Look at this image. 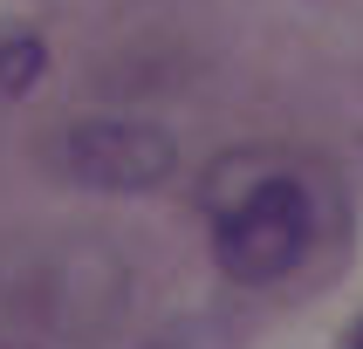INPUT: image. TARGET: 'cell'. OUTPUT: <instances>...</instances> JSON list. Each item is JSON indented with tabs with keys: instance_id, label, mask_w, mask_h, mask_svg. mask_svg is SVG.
Returning a JSON list of instances; mask_svg holds the SVG:
<instances>
[{
	"instance_id": "cell-1",
	"label": "cell",
	"mask_w": 363,
	"mask_h": 349,
	"mask_svg": "<svg viewBox=\"0 0 363 349\" xmlns=\"http://www.w3.org/2000/svg\"><path fill=\"white\" fill-rule=\"evenodd\" d=\"M302 246H308V192L288 171L254 178L213 219V261H220L226 281H247V287L281 281L288 267L302 261Z\"/></svg>"
},
{
	"instance_id": "cell-2",
	"label": "cell",
	"mask_w": 363,
	"mask_h": 349,
	"mask_svg": "<svg viewBox=\"0 0 363 349\" xmlns=\"http://www.w3.org/2000/svg\"><path fill=\"white\" fill-rule=\"evenodd\" d=\"M62 171L89 192H151L164 185V171L179 164L172 137L158 123H138V117H89V123H69L55 144Z\"/></svg>"
},
{
	"instance_id": "cell-3",
	"label": "cell",
	"mask_w": 363,
	"mask_h": 349,
	"mask_svg": "<svg viewBox=\"0 0 363 349\" xmlns=\"http://www.w3.org/2000/svg\"><path fill=\"white\" fill-rule=\"evenodd\" d=\"M41 69H48V48L35 35H7L0 41V103H21L41 82Z\"/></svg>"
},
{
	"instance_id": "cell-4",
	"label": "cell",
	"mask_w": 363,
	"mask_h": 349,
	"mask_svg": "<svg viewBox=\"0 0 363 349\" xmlns=\"http://www.w3.org/2000/svg\"><path fill=\"white\" fill-rule=\"evenodd\" d=\"M350 349H363V322H357V336H350Z\"/></svg>"
}]
</instances>
